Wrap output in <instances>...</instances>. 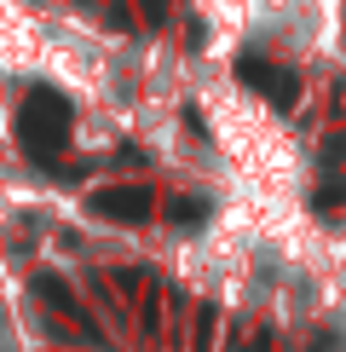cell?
Returning <instances> with one entry per match:
<instances>
[{"instance_id": "1", "label": "cell", "mask_w": 346, "mask_h": 352, "mask_svg": "<svg viewBox=\"0 0 346 352\" xmlns=\"http://www.w3.org/2000/svg\"><path fill=\"white\" fill-rule=\"evenodd\" d=\"M64 133H69V98L52 93V87H35L29 104L18 110V139H23V151L35 156V162H47L58 144H64Z\"/></svg>"}, {"instance_id": "2", "label": "cell", "mask_w": 346, "mask_h": 352, "mask_svg": "<svg viewBox=\"0 0 346 352\" xmlns=\"http://www.w3.org/2000/svg\"><path fill=\"white\" fill-rule=\"evenodd\" d=\"M150 208H156V202H150V190H144V185H104V190L86 197V214L110 219V226H144Z\"/></svg>"}, {"instance_id": "3", "label": "cell", "mask_w": 346, "mask_h": 352, "mask_svg": "<svg viewBox=\"0 0 346 352\" xmlns=\"http://www.w3.org/2000/svg\"><path fill=\"white\" fill-rule=\"evenodd\" d=\"M35 295H41V300H47V306H52V312H58V318H64V324H76V335H81V341H104V335H98V329H93V318H86V312H81V300H76V295H69V283H64V277H52V272H41V277H35Z\"/></svg>"}, {"instance_id": "4", "label": "cell", "mask_w": 346, "mask_h": 352, "mask_svg": "<svg viewBox=\"0 0 346 352\" xmlns=\"http://www.w3.org/2000/svg\"><path fill=\"white\" fill-rule=\"evenodd\" d=\"M237 76L249 81V87H260L266 98H277V104H295V93H300L288 69H271V64H260V58H242V64H237Z\"/></svg>"}, {"instance_id": "5", "label": "cell", "mask_w": 346, "mask_h": 352, "mask_svg": "<svg viewBox=\"0 0 346 352\" xmlns=\"http://www.w3.org/2000/svg\"><path fill=\"white\" fill-rule=\"evenodd\" d=\"M168 214H173V226H202V219H208V202H191V197H179Z\"/></svg>"}, {"instance_id": "6", "label": "cell", "mask_w": 346, "mask_h": 352, "mask_svg": "<svg viewBox=\"0 0 346 352\" xmlns=\"http://www.w3.org/2000/svg\"><path fill=\"white\" fill-rule=\"evenodd\" d=\"M237 352H271V335H254L249 346H237Z\"/></svg>"}]
</instances>
